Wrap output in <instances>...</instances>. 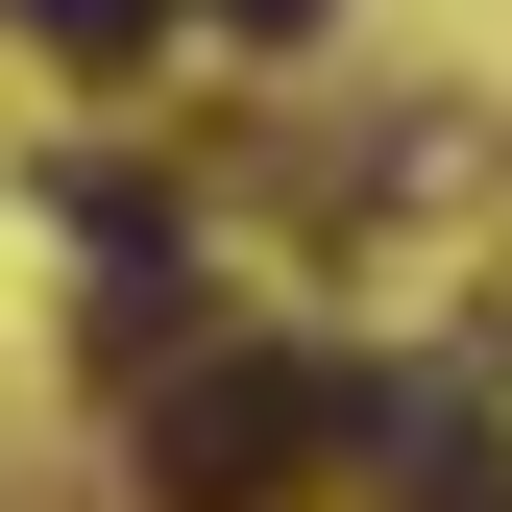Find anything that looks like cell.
<instances>
[{"mask_svg": "<svg viewBox=\"0 0 512 512\" xmlns=\"http://www.w3.org/2000/svg\"><path fill=\"white\" fill-rule=\"evenodd\" d=\"M366 439V366H293V342H196L147 391V488L171 512H293L317 464Z\"/></svg>", "mask_w": 512, "mask_h": 512, "instance_id": "1", "label": "cell"}, {"mask_svg": "<svg viewBox=\"0 0 512 512\" xmlns=\"http://www.w3.org/2000/svg\"><path fill=\"white\" fill-rule=\"evenodd\" d=\"M366 464H391V512H512V488H488V415H464V391H366Z\"/></svg>", "mask_w": 512, "mask_h": 512, "instance_id": "2", "label": "cell"}, {"mask_svg": "<svg viewBox=\"0 0 512 512\" xmlns=\"http://www.w3.org/2000/svg\"><path fill=\"white\" fill-rule=\"evenodd\" d=\"M0 25H25V49H74V74H147V25H171V0H0Z\"/></svg>", "mask_w": 512, "mask_h": 512, "instance_id": "3", "label": "cell"}, {"mask_svg": "<svg viewBox=\"0 0 512 512\" xmlns=\"http://www.w3.org/2000/svg\"><path fill=\"white\" fill-rule=\"evenodd\" d=\"M220 25H269V49H293V25H317V0H220Z\"/></svg>", "mask_w": 512, "mask_h": 512, "instance_id": "4", "label": "cell"}]
</instances>
